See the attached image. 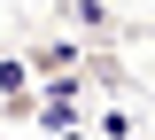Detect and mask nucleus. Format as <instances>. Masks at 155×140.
Instances as JSON below:
<instances>
[{
  "instance_id": "f257e3e1",
  "label": "nucleus",
  "mask_w": 155,
  "mask_h": 140,
  "mask_svg": "<svg viewBox=\"0 0 155 140\" xmlns=\"http://www.w3.org/2000/svg\"><path fill=\"white\" fill-rule=\"evenodd\" d=\"M23 62H31V78H47V86H54V78H70V62H78V47H70V39H39V47H31Z\"/></svg>"
}]
</instances>
